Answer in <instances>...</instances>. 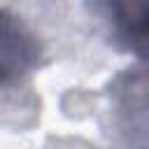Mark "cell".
<instances>
[{
	"instance_id": "7a4b0ae2",
	"label": "cell",
	"mask_w": 149,
	"mask_h": 149,
	"mask_svg": "<svg viewBox=\"0 0 149 149\" xmlns=\"http://www.w3.org/2000/svg\"><path fill=\"white\" fill-rule=\"evenodd\" d=\"M116 16H114V23H116V35L128 44V49H135V51H142V44H144V35H147V9L144 7H126V5H119L114 7Z\"/></svg>"
},
{
	"instance_id": "6da1fadb",
	"label": "cell",
	"mask_w": 149,
	"mask_h": 149,
	"mask_svg": "<svg viewBox=\"0 0 149 149\" xmlns=\"http://www.w3.org/2000/svg\"><path fill=\"white\" fill-rule=\"evenodd\" d=\"M37 61V44L23 23L0 7V86L19 81L33 70Z\"/></svg>"
}]
</instances>
